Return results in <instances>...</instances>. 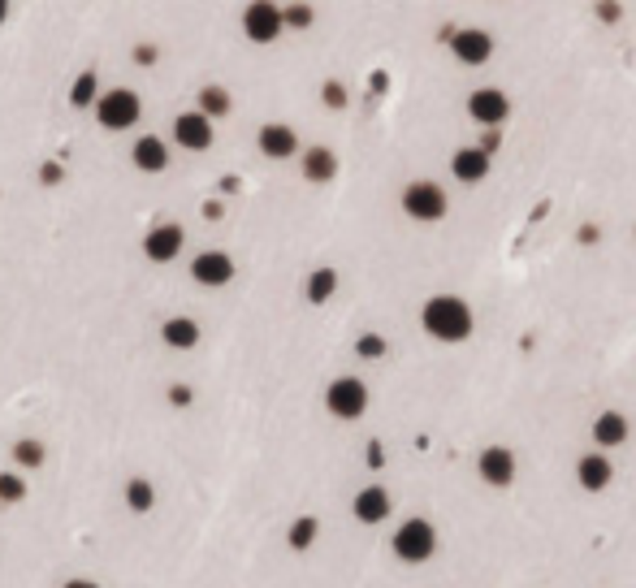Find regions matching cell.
<instances>
[{
    "label": "cell",
    "mask_w": 636,
    "mask_h": 588,
    "mask_svg": "<svg viewBox=\"0 0 636 588\" xmlns=\"http://www.w3.org/2000/svg\"><path fill=\"white\" fill-rule=\"evenodd\" d=\"M420 325L429 338L455 346V342H468L472 329H476V316H472V303L459 298V294H433L425 307H420Z\"/></svg>",
    "instance_id": "6da1fadb"
},
{
    "label": "cell",
    "mask_w": 636,
    "mask_h": 588,
    "mask_svg": "<svg viewBox=\"0 0 636 588\" xmlns=\"http://www.w3.org/2000/svg\"><path fill=\"white\" fill-rule=\"evenodd\" d=\"M390 550L399 562H411V567H420V562H429L437 554V528L425 515H411V520H402L394 528V536H390Z\"/></svg>",
    "instance_id": "7a4b0ae2"
},
{
    "label": "cell",
    "mask_w": 636,
    "mask_h": 588,
    "mask_svg": "<svg viewBox=\"0 0 636 588\" xmlns=\"http://www.w3.org/2000/svg\"><path fill=\"white\" fill-rule=\"evenodd\" d=\"M399 203H402V212H407L411 221H420V226H433V221H441V217L450 212V199H446V191H441L437 182H429V178L407 182Z\"/></svg>",
    "instance_id": "3957f363"
},
{
    "label": "cell",
    "mask_w": 636,
    "mask_h": 588,
    "mask_svg": "<svg viewBox=\"0 0 636 588\" xmlns=\"http://www.w3.org/2000/svg\"><path fill=\"white\" fill-rule=\"evenodd\" d=\"M139 117H143V99L134 96L131 87H113L96 99V122L104 131H131Z\"/></svg>",
    "instance_id": "277c9868"
},
{
    "label": "cell",
    "mask_w": 636,
    "mask_h": 588,
    "mask_svg": "<svg viewBox=\"0 0 636 588\" xmlns=\"http://www.w3.org/2000/svg\"><path fill=\"white\" fill-rule=\"evenodd\" d=\"M325 411L334 420H360L369 411V385L360 377H338L325 390Z\"/></svg>",
    "instance_id": "5b68a950"
},
{
    "label": "cell",
    "mask_w": 636,
    "mask_h": 588,
    "mask_svg": "<svg viewBox=\"0 0 636 588\" xmlns=\"http://www.w3.org/2000/svg\"><path fill=\"white\" fill-rule=\"evenodd\" d=\"M286 31V9L273 4V0H251L242 9V35L251 44H273L277 35Z\"/></svg>",
    "instance_id": "8992f818"
},
{
    "label": "cell",
    "mask_w": 636,
    "mask_h": 588,
    "mask_svg": "<svg viewBox=\"0 0 636 588\" xmlns=\"http://www.w3.org/2000/svg\"><path fill=\"white\" fill-rule=\"evenodd\" d=\"M446 44H450L459 66H485L494 57V35L481 31V27H459V31L446 35Z\"/></svg>",
    "instance_id": "52a82bcc"
},
{
    "label": "cell",
    "mask_w": 636,
    "mask_h": 588,
    "mask_svg": "<svg viewBox=\"0 0 636 588\" xmlns=\"http://www.w3.org/2000/svg\"><path fill=\"white\" fill-rule=\"evenodd\" d=\"M468 117L476 126H485V131H498L506 117H511V99H506V91H498V87H476L468 96Z\"/></svg>",
    "instance_id": "ba28073f"
},
{
    "label": "cell",
    "mask_w": 636,
    "mask_h": 588,
    "mask_svg": "<svg viewBox=\"0 0 636 588\" xmlns=\"http://www.w3.org/2000/svg\"><path fill=\"white\" fill-rule=\"evenodd\" d=\"M212 117L200 113V108H191V113H178V122H173V143L178 147H187V152H208L212 147Z\"/></svg>",
    "instance_id": "9c48e42d"
},
{
    "label": "cell",
    "mask_w": 636,
    "mask_h": 588,
    "mask_svg": "<svg viewBox=\"0 0 636 588\" xmlns=\"http://www.w3.org/2000/svg\"><path fill=\"white\" fill-rule=\"evenodd\" d=\"M476 476L489 485V489H506L515 481V455L506 446H485L476 455Z\"/></svg>",
    "instance_id": "30bf717a"
},
{
    "label": "cell",
    "mask_w": 636,
    "mask_h": 588,
    "mask_svg": "<svg viewBox=\"0 0 636 588\" xmlns=\"http://www.w3.org/2000/svg\"><path fill=\"white\" fill-rule=\"evenodd\" d=\"M182 242H187V234L178 221H165V226L147 229V238H143V256L152 264H169L182 256Z\"/></svg>",
    "instance_id": "8fae6325"
},
{
    "label": "cell",
    "mask_w": 636,
    "mask_h": 588,
    "mask_svg": "<svg viewBox=\"0 0 636 588\" xmlns=\"http://www.w3.org/2000/svg\"><path fill=\"white\" fill-rule=\"evenodd\" d=\"M390 511H394V497L386 485H364V489L355 493V502H351V515L360 523H386L390 520Z\"/></svg>",
    "instance_id": "7c38bea8"
},
{
    "label": "cell",
    "mask_w": 636,
    "mask_h": 588,
    "mask_svg": "<svg viewBox=\"0 0 636 588\" xmlns=\"http://www.w3.org/2000/svg\"><path fill=\"white\" fill-rule=\"evenodd\" d=\"M191 277L208 286V290H217V286H230L235 282V260L226 256V251H200L195 260H191Z\"/></svg>",
    "instance_id": "4fadbf2b"
},
{
    "label": "cell",
    "mask_w": 636,
    "mask_h": 588,
    "mask_svg": "<svg viewBox=\"0 0 636 588\" xmlns=\"http://www.w3.org/2000/svg\"><path fill=\"white\" fill-rule=\"evenodd\" d=\"M256 143H260V152H265L268 161H290V156H299V134H295V126H286V122L260 126Z\"/></svg>",
    "instance_id": "5bb4252c"
},
{
    "label": "cell",
    "mask_w": 636,
    "mask_h": 588,
    "mask_svg": "<svg viewBox=\"0 0 636 588\" xmlns=\"http://www.w3.org/2000/svg\"><path fill=\"white\" fill-rule=\"evenodd\" d=\"M576 481H580V489L584 493L610 489V481H615V463H610V455H606V450L580 455V463H576Z\"/></svg>",
    "instance_id": "9a60e30c"
},
{
    "label": "cell",
    "mask_w": 636,
    "mask_h": 588,
    "mask_svg": "<svg viewBox=\"0 0 636 588\" xmlns=\"http://www.w3.org/2000/svg\"><path fill=\"white\" fill-rule=\"evenodd\" d=\"M489 169H494V156L476 143V147H459L455 156H450V173L459 178V182H468V187H476V182H485L489 178Z\"/></svg>",
    "instance_id": "2e32d148"
},
{
    "label": "cell",
    "mask_w": 636,
    "mask_h": 588,
    "mask_svg": "<svg viewBox=\"0 0 636 588\" xmlns=\"http://www.w3.org/2000/svg\"><path fill=\"white\" fill-rule=\"evenodd\" d=\"M131 164L139 169V173H165L169 169V143L161 139V134H143V139H134Z\"/></svg>",
    "instance_id": "e0dca14e"
},
{
    "label": "cell",
    "mask_w": 636,
    "mask_h": 588,
    "mask_svg": "<svg viewBox=\"0 0 636 588\" xmlns=\"http://www.w3.org/2000/svg\"><path fill=\"white\" fill-rule=\"evenodd\" d=\"M628 437H632V425H628L624 411H602V416L593 420V441H598V450H619Z\"/></svg>",
    "instance_id": "ac0fdd59"
},
{
    "label": "cell",
    "mask_w": 636,
    "mask_h": 588,
    "mask_svg": "<svg viewBox=\"0 0 636 588\" xmlns=\"http://www.w3.org/2000/svg\"><path fill=\"white\" fill-rule=\"evenodd\" d=\"M299 169H303V178L307 182H316V187H325V182H334L338 178V156L330 152V147H303V156H299Z\"/></svg>",
    "instance_id": "d6986e66"
},
{
    "label": "cell",
    "mask_w": 636,
    "mask_h": 588,
    "mask_svg": "<svg viewBox=\"0 0 636 588\" xmlns=\"http://www.w3.org/2000/svg\"><path fill=\"white\" fill-rule=\"evenodd\" d=\"M161 338H165L169 351H195L200 346V321L191 316H169L161 325Z\"/></svg>",
    "instance_id": "ffe728a7"
},
{
    "label": "cell",
    "mask_w": 636,
    "mask_h": 588,
    "mask_svg": "<svg viewBox=\"0 0 636 588\" xmlns=\"http://www.w3.org/2000/svg\"><path fill=\"white\" fill-rule=\"evenodd\" d=\"M334 294H338V268H312V273H307V282H303V298H307L312 307L330 303Z\"/></svg>",
    "instance_id": "44dd1931"
},
{
    "label": "cell",
    "mask_w": 636,
    "mask_h": 588,
    "mask_svg": "<svg viewBox=\"0 0 636 588\" xmlns=\"http://www.w3.org/2000/svg\"><path fill=\"white\" fill-rule=\"evenodd\" d=\"M316 536H321V520H316V515H299V520L286 528V545H290L295 554L312 550V545H316Z\"/></svg>",
    "instance_id": "7402d4cb"
},
{
    "label": "cell",
    "mask_w": 636,
    "mask_h": 588,
    "mask_svg": "<svg viewBox=\"0 0 636 588\" xmlns=\"http://www.w3.org/2000/svg\"><path fill=\"white\" fill-rule=\"evenodd\" d=\"M195 108H200V113H208V117L217 122V117H226V113L235 108V96H230L226 87L208 83V87H200V99H195Z\"/></svg>",
    "instance_id": "603a6c76"
},
{
    "label": "cell",
    "mask_w": 636,
    "mask_h": 588,
    "mask_svg": "<svg viewBox=\"0 0 636 588\" xmlns=\"http://www.w3.org/2000/svg\"><path fill=\"white\" fill-rule=\"evenodd\" d=\"M96 99H100V78H96V69H83L69 87V104L74 108H96Z\"/></svg>",
    "instance_id": "cb8c5ba5"
},
{
    "label": "cell",
    "mask_w": 636,
    "mask_h": 588,
    "mask_svg": "<svg viewBox=\"0 0 636 588\" xmlns=\"http://www.w3.org/2000/svg\"><path fill=\"white\" fill-rule=\"evenodd\" d=\"M126 506H131L134 515H147V511L156 506V489H152L147 476H131V481H126Z\"/></svg>",
    "instance_id": "d4e9b609"
},
{
    "label": "cell",
    "mask_w": 636,
    "mask_h": 588,
    "mask_svg": "<svg viewBox=\"0 0 636 588\" xmlns=\"http://www.w3.org/2000/svg\"><path fill=\"white\" fill-rule=\"evenodd\" d=\"M44 458H48L44 441H35V437H22V441H13V463H18V467L35 472V467H44Z\"/></svg>",
    "instance_id": "484cf974"
},
{
    "label": "cell",
    "mask_w": 636,
    "mask_h": 588,
    "mask_svg": "<svg viewBox=\"0 0 636 588\" xmlns=\"http://www.w3.org/2000/svg\"><path fill=\"white\" fill-rule=\"evenodd\" d=\"M22 497H27V476L22 472H0V502L18 506Z\"/></svg>",
    "instance_id": "4316f807"
},
{
    "label": "cell",
    "mask_w": 636,
    "mask_h": 588,
    "mask_svg": "<svg viewBox=\"0 0 636 588\" xmlns=\"http://www.w3.org/2000/svg\"><path fill=\"white\" fill-rule=\"evenodd\" d=\"M386 351H390V342L381 333H360L355 338V355L360 360H386Z\"/></svg>",
    "instance_id": "83f0119b"
},
{
    "label": "cell",
    "mask_w": 636,
    "mask_h": 588,
    "mask_svg": "<svg viewBox=\"0 0 636 588\" xmlns=\"http://www.w3.org/2000/svg\"><path fill=\"white\" fill-rule=\"evenodd\" d=\"M316 22V9L307 4V0H295V4H286V31H307Z\"/></svg>",
    "instance_id": "f1b7e54d"
},
{
    "label": "cell",
    "mask_w": 636,
    "mask_h": 588,
    "mask_svg": "<svg viewBox=\"0 0 636 588\" xmlns=\"http://www.w3.org/2000/svg\"><path fill=\"white\" fill-rule=\"evenodd\" d=\"M321 99H325V108H334V113H338V108H346V87L330 78V83L321 87Z\"/></svg>",
    "instance_id": "f546056e"
},
{
    "label": "cell",
    "mask_w": 636,
    "mask_h": 588,
    "mask_svg": "<svg viewBox=\"0 0 636 588\" xmlns=\"http://www.w3.org/2000/svg\"><path fill=\"white\" fill-rule=\"evenodd\" d=\"M619 18H624L619 0H598V22H606V27H610V22H619Z\"/></svg>",
    "instance_id": "4dcf8cb0"
},
{
    "label": "cell",
    "mask_w": 636,
    "mask_h": 588,
    "mask_svg": "<svg viewBox=\"0 0 636 588\" xmlns=\"http://www.w3.org/2000/svg\"><path fill=\"white\" fill-rule=\"evenodd\" d=\"M156 57H161V52H156V44H139V48H134V61H139V66H152Z\"/></svg>",
    "instance_id": "1f68e13d"
},
{
    "label": "cell",
    "mask_w": 636,
    "mask_h": 588,
    "mask_svg": "<svg viewBox=\"0 0 636 588\" xmlns=\"http://www.w3.org/2000/svg\"><path fill=\"white\" fill-rule=\"evenodd\" d=\"M481 147H485V152L494 156V152L503 147V131H485V134H481Z\"/></svg>",
    "instance_id": "d6a6232c"
},
{
    "label": "cell",
    "mask_w": 636,
    "mask_h": 588,
    "mask_svg": "<svg viewBox=\"0 0 636 588\" xmlns=\"http://www.w3.org/2000/svg\"><path fill=\"white\" fill-rule=\"evenodd\" d=\"M191 398H195V393L187 390V385H173V390H169V402H173V407H191Z\"/></svg>",
    "instance_id": "836d02e7"
},
{
    "label": "cell",
    "mask_w": 636,
    "mask_h": 588,
    "mask_svg": "<svg viewBox=\"0 0 636 588\" xmlns=\"http://www.w3.org/2000/svg\"><path fill=\"white\" fill-rule=\"evenodd\" d=\"M381 463H386V450L372 441V446H369V467H381Z\"/></svg>",
    "instance_id": "e575fe53"
},
{
    "label": "cell",
    "mask_w": 636,
    "mask_h": 588,
    "mask_svg": "<svg viewBox=\"0 0 636 588\" xmlns=\"http://www.w3.org/2000/svg\"><path fill=\"white\" fill-rule=\"evenodd\" d=\"M61 588H100V584H96V580H66Z\"/></svg>",
    "instance_id": "d590c367"
},
{
    "label": "cell",
    "mask_w": 636,
    "mask_h": 588,
    "mask_svg": "<svg viewBox=\"0 0 636 588\" xmlns=\"http://www.w3.org/2000/svg\"><path fill=\"white\" fill-rule=\"evenodd\" d=\"M4 18H9V0H0V27H4Z\"/></svg>",
    "instance_id": "8d00e7d4"
}]
</instances>
